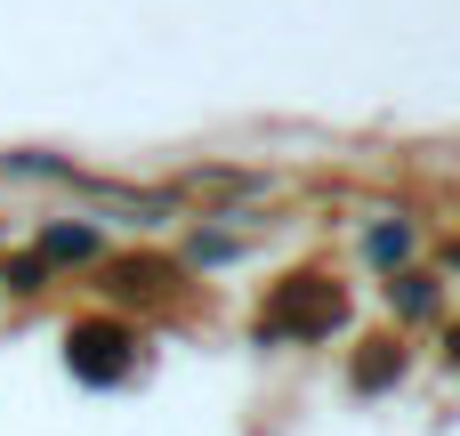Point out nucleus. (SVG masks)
I'll use <instances>...</instances> for the list:
<instances>
[{
    "label": "nucleus",
    "instance_id": "2",
    "mask_svg": "<svg viewBox=\"0 0 460 436\" xmlns=\"http://www.w3.org/2000/svg\"><path fill=\"white\" fill-rule=\"evenodd\" d=\"M65 364H73V380H89V388H113L129 364H137V348H129V332L121 324H73L65 332Z\"/></svg>",
    "mask_w": 460,
    "mask_h": 436
},
{
    "label": "nucleus",
    "instance_id": "3",
    "mask_svg": "<svg viewBox=\"0 0 460 436\" xmlns=\"http://www.w3.org/2000/svg\"><path fill=\"white\" fill-rule=\"evenodd\" d=\"M49 251H57V259H89V235H81V227H57Z\"/></svg>",
    "mask_w": 460,
    "mask_h": 436
},
{
    "label": "nucleus",
    "instance_id": "1",
    "mask_svg": "<svg viewBox=\"0 0 460 436\" xmlns=\"http://www.w3.org/2000/svg\"><path fill=\"white\" fill-rule=\"evenodd\" d=\"M348 316V299H340V283H323V275H291L275 299H267V316H259V332H275V340H323L332 324Z\"/></svg>",
    "mask_w": 460,
    "mask_h": 436
}]
</instances>
